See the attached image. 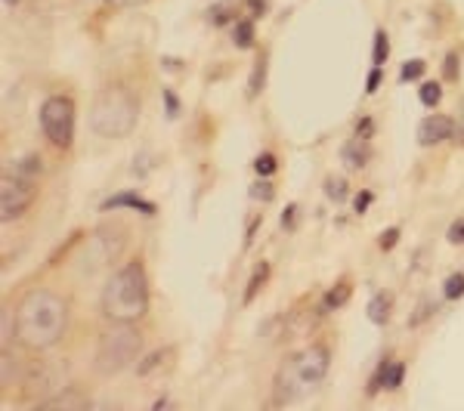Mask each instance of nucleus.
I'll use <instances>...</instances> for the list:
<instances>
[{"instance_id": "obj_1", "label": "nucleus", "mask_w": 464, "mask_h": 411, "mask_svg": "<svg viewBox=\"0 0 464 411\" xmlns=\"http://www.w3.org/2000/svg\"><path fill=\"white\" fill-rule=\"evenodd\" d=\"M65 300L53 291H31L16 310V334L31 350H47L65 334Z\"/></svg>"}, {"instance_id": "obj_2", "label": "nucleus", "mask_w": 464, "mask_h": 411, "mask_svg": "<svg viewBox=\"0 0 464 411\" xmlns=\"http://www.w3.org/2000/svg\"><path fill=\"white\" fill-rule=\"evenodd\" d=\"M149 310V285H145V269L139 260L121 266L109 279L103 291V312L109 322H137Z\"/></svg>"}, {"instance_id": "obj_3", "label": "nucleus", "mask_w": 464, "mask_h": 411, "mask_svg": "<svg viewBox=\"0 0 464 411\" xmlns=\"http://www.w3.org/2000/svg\"><path fill=\"white\" fill-rule=\"evenodd\" d=\"M137 99L124 87H109L97 96L90 108V127L103 139H121L137 124Z\"/></svg>"}, {"instance_id": "obj_4", "label": "nucleus", "mask_w": 464, "mask_h": 411, "mask_svg": "<svg viewBox=\"0 0 464 411\" xmlns=\"http://www.w3.org/2000/svg\"><path fill=\"white\" fill-rule=\"evenodd\" d=\"M139 343H143V337L130 322H112V328L99 340L97 371L99 374H118L121 368H127L137 359Z\"/></svg>"}, {"instance_id": "obj_5", "label": "nucleus", "mask_w": 464, "mask_h": 411, "mask_svg": "<svg viewBox=\"0 0 464 411\" xmlns=\"http://www.w3.org/2000/svg\"><path fill=\"white\" fill-rule=\"evenodd\" d=\"M325 374H328V350L325 346H310V350H303L301 356L291 362V368L279 374V381H276L279 402L288 399L291 383H297V390H313L325 381Z\"/></svg>"}, {"instance_id": "obj_6", "label": "nucleus", "mask_w": 464, "mask_h": 411, "mask_svg": "<svg viewBox=\"0 0 464 411\" xmlns=\"http://www.w3.org/2000/svg\"><path fill=\"white\" fill-rule=\"evenodd\" d=\"M41 130L59 149H68L74 137V106L68 96H50L41 106Z\"/></svg>"}, {"instance_id": "obj_7", "label": "nucleus", "mask_w": 464, "mask_h": 411, "mask_svg": "<svg viewBox=\"0 0 464 411\" xmlns=\"http://www.w3.org/2000/svg\"><path fill=\"white\" fill-rule=\"evenodd\" d=\"M34 195H37V179L22 177V173H16V170H12V177L6 173L3 189H0V217H3V223L22 217L25 210L31 208Z\"/></svg>"}, {"instance_id": "obj_8", "label": "nucleus", "mask_w": 464, "mask_h": 411, "mask_svg": "<svg viewBox=\"0 0 464 411\" xmlns=\"http://www.w3.org/2000/svg\"><path fill=\"white\" fill-rule=\"evenodd\" d=\"M449 137H452V121L446 114H434V118L421 121V127H418V143L421 146H436Z\"/></svg>"}, {"instance_id": "obj_9", "label": "nucleus", "mask_w": 464, "mask_h": 411, "mask_svg": "<svg viewBox=\"0 0 464 411\" xmlns=\"http://www.w3.org/2000/svg\"><path fill=\"white\" fill-rule=\"evenodd\" d=\"M118 208H133V210H143V214H155V204L139 198L137 192H121V195H112L109 201H103V210H118Z\"/></svg>"}, {"instance_id": "obj_10", "label": "nucleus", "mask_w": 464, "mask_h": 411, "mask_svg": "<svg viewBox=\"0 0 464 411\" xmlns=\"http://www.w3.org/2000/svg\"><path fill=\"white\" fill-rule=\"evenodd\" d=\"M403 371H405L403 362H384L378 368V374H374V381H372V393H378L381 383H384L387 390H396L399 383H403Z\"/></svg>"}, {"instance_id": "obj_11", "label": "nucleus", "mask_w": 464, "mask_h": 411, "mask_svg": "<svg viewBox=\"0 0 464 411\" xmlns=\"http://www.w3.org/2000/svg\"><path fill=\"white\" fill-rule=\"evenodd\" d=\"M170 356H174V346H164V350H155V352H149V356H145L143 362L137 365V374H139V377H149L152 371H158V368H161V365L168 362Z\"/></svg>"}, {"instance_id": "obj_12", "label": "nucleus", "mask_w": 464, "mask_h": 411, "mask_svg": "<svg viewBox=\"0 0 464 411\" xmlns=\"http://www.w3.org/2000/svg\"><path fill=\"white\" fill-rule=\"evenodd\" d=\"M365 139H350V143L344 146V152H341V158H344V164L350 167V170H359V167H365Z\"/></svg>"}, {"instance_id": "obj_13", "label": "nucleus", "mask_w": 464, "mask_h": 411, "mask_svg": "<svg viewBox=\"0 0 464 411\" xmlns=\"http://www.w3.org/2000/svg\"><path fill=\"white\" fill-rule=\"evenodd\" d=\"M387 316H390V297H384V294H374L372 303H368V319H372L374 325H384Z\"/></svg>"}, {"instance_id": "obj_14", "label": "nucleus", "mask_w": 464, "mask_h": 411, "mask_svg": "<svg viewBox=\"0 0 464 411\" xmlns=\"http://www.w3.org/2000/svg\"><path fill=\"white\" fill-rule=\"evenodd\" d=\"M90 402L84 399V396H78V393H65V396H56V399H50V402H43L41 408H87Z\"/></svg>"}, {"instance_id": "obj_15", "label": "nucleus", "mask_w": 464, "mask_h": 411, "mask_svg": "<svg viewBox=\"0 0 464 411\" xmlns=\"http://www.w3.org/2000/svg\"><path fill=\"white\" fill-rule=\"evenodd\" d=\"M347 300H350V285H341V288H334V291H328L325 294V312L341 310Z\"/></svg>"}, {"instance_id": "obj_16", "label": "nucleus", "mask_w": 464, "mask_h": 411, "mask_svg": "<svg viewBox=\"0 0 464 411\" xmlns=\"http://www.w3.org/2000/svg\"><path fill=\"white\" fill-rule=\"evenodd\" d=\"M235 43H239L241 50H248L254 43V25L248 22V19H241V22H235Z\"/></svg>"}, {"instance_id": "obj_17", "label": "nucleus", "mask_w": 464, "mask_h": 411, "mask_svg": "<svg viewBox=\"0 0 464 411\" xmlns=\"http://www.w3.org/2000/svg\"><path fill=\"white\" fill-rule=\"evenodd\" d=\"M443 288H446L443 294H446L449 300H458V297H464V275H461V272L449 275V279H446V285H443Z\"/></svg>"}, {"instance_id": "obj_18", "label": "nucleus", "mask_w": 464, "mask_h": 411, "mask_svg": "<svg viewBox=\"0 0 464 411\" xmlns=\"http://www.w3.org/2000/svg\"><path fill=\"white\" fill-rule=\"evenodd\" d=\"M387 53H390V43H387V34L384 31H378L374 34V66H384V59H387Z\"/></svg>"}, {"instance_id": "obj_19", "label": "nucleus", "mask_w": 464, "mask_h": 411, "mask_svg": "<svg viewBox=\"0 0 464 411\" xmlns=\"http://www.w3.org/2000/svg\"><path fill=\"white\" fill-rule=\"evenodd\" d=\"M266 272H270V266L266 263H260V269L254 272V279H251V285H248V294H245V303H251L254 300V294H257V288L266 281Z\"/></svg>"}, {"instance_id": "obj_20", "label": "nucleus", "mask_w": 464, "mask_h": 411, "mask_svg": "<svg viewBox=\"0 0 464 411\" xmlns=\"http://www.w3.org/2000/svg\"><path fill=\"white\" fill-rule=\"evenodd\" d=\"M421 74H424V62L421 59H412V62H405V66H403L399 78H403V81H418Z\"/></svg>"}, {"instance_id": "obj_21", "label": "nucleus", "mask_w": 464, "mask_h": 411, "mask_svg": "<svg viewBox=\"0 0 464 411\" xmlns=\"http://www.w3.org/2000/svg\"><path fill=\"white\" fill-rule=\"evenodd\" d=\"M418 96H421V102H424V106H436V102H440V83H421V93H418Z\"/></svg>"}, {"instance_id": "obj_22", "label": "nucleus", "mask_w": 464, "mask_h": 411, "mask_svg": "<svg viewBox=\"0 0 464 411\" xmlns=\"http://www.w3.org/2000/svg\"><path fill=\"white\" fill-rule=\"evenodd\" d=\"M325 192H328V198H334V201H344V198H347V183H344V179H328Z\"/></svg>"}, {"instance_id": "obj_23", "label": "nucleus", "mask_w": 464, "mask_h": 411, "mask_svg": "<svg viewBox=\"0 0 464 411\" xmlns=\"http://www.w3.org/2000/svg\"><path fill=\"white\" fill-rule=\"evenodd\" d=\"M254 167H257L260 177H270L272 170H276V158L270 155V152H263V155H257V161H254Z\"/></svg>"}, {"instance_id": "obj_24", "label": "nucleus", "mask_w": 464, "mask_h": 411, "mask_svg": "<svg viewBox=\"0 0 464 411\" xmlns=\"http://www.w3.org/2000/svg\"><path fill=\"white\" fill-rule=\"evenodd\" d=\"M263 78H266V62L260 59L257 66H254V74H251V96L260 93V87H263Z\"/></svg>"}, {"instance_id": "obj_25", "label": "nucleus", "mask_w": 464, "mask_h": 411, "mask_svg": "<svg viewBox=\"0 0 464 411\" xmlns=\"http://www.w3.org/2000/svg\"><path fill=\"white\" fill-rule=\"evenodd\" d=\"M449 241H452V245H464V220L452 223V229H449Z\"/></svg>"}, {"instance_id": "obj_26", "label": "nucleus", "mask_w": 464, "mask_h": 411, "mask_svg": "<svg viewBox=\"0 0 464 411\" xmlns=\"http://www.w3.org/2000/svg\"><path fill=\"white\" fill-rule=\"evenodd\" d=\"M164 106H168V118H176L180 106H176V96L170 93V90H164Z\"/></svg>"}, {"instance_id": "obj_27", "label": "nucleus", "mask_w": 464, "mask_h": 411, "mask_svg": "<svg viewBox=\"0 0 464 411\" xmlns=\"http://www.w3.org/2000/svg\"><path fill=\"white\" fill-rule=\"evenodd\" d=\"M396 239H399V229H387V232L381 235V248L390 250L393 245H396Z\"/></svg>"}, {"instance_id": "obj_28", "label": "nucleus", "mask_w": 464, "mask_h": 411, "mask_svg": "<svg viewBox=\"0 0 464 411\" xmlns=\"http://www.w3.org/2000/svg\"><path fill=\"white\" fill-rule=\"evenodd\" d=\"M378 83H381V66H374L372 74H368V81H365V90H368V93H374V90H378Z\"/></svg>"}, {"instance_id": "obj_29", "label": "nucleus", "mask_w": 464, "mask_h": 411, "mask_svg": "<svg viewBox=\"0 0 464 411\" xmlns=\"http://www.w3.org/2000/svg\"><path fill=\"white\" fill-rule=\"evenodd\" d=\"M254 198H272V186H270V183L254 186Z\"/></svg>"}, {"instance_id": "obj_30", "label": "nucleus", "mask_w": 464, "mask_h": 411, "mask_svg": "<svg viewBox=\"0 0 464 411\" xmlns=\"http://www.w3.org/2000/svg\"><path fill=\"white\" fill-rule=\"evenodd\" d=\"M294 214H297V208H294V204H291V208L282 214V226H288V229L294 226Z\"/></svg>"}, {"instance_id": "obj_31", "label": "nucleus", "mask_w": 464, "mask_h": 411, "mask_svg": "<svg viewBox=\"0 0 464 411\" xmlns=\"http://www.w3.org/2000/svg\"><path fill=\"white\" fill-rule=\"evenodd\" d=\"M427 316H430V306H427V303H421V306H418V316L412 319V325H421Z\"/></svg>"}, {"instance_id": "obj_32", "label": "nucleus", "mask_w": 464, "mask_h": 411, "mask_svg": "<svg viewBox=\"0 0 464 411\" xmlns=\"http://www.w3.org/2000/svg\"><path fill=\"white\" fill-rule=\"evenodd\" d=\"M368 201H372V195H368V192H365V195H359V198H356V214H362V210L368 208Z\"/></svg>"}, {"instance_id": "obj_33", "label": "nucleus", "mask_w": 464, "mask_h": 411, "mask_svg": "<svg viewBox=\"0 0 464 411\" xmlns=\"http://www.w3.org/2000/svg\"><path fill=\"white\" fill-rule=\"evenodd\" d=\"M10 316H12V312L3 310V346H6V340H10Z\"/></svg>"}, {"instance_id": "obj_34", "label": "nucleus", "mask_w": 464, "mask_h": 411, "mask_svg": "<svg viewBox=\"0 0 464 411\" xmlns=\"http://www.w3.org/2000/svg\"><path fill=\"white\" fill-rule=\"evenodd\" d=\"M446 78H455V56L446 59Z\"/></svg>"}, {"instance_id": "obj_35", "label": "nucleus", "mask_w": 464, "mask_h": 411, "mask_svg": "<svg viewBox=\"0 0 464 411\" xmlns=\"http://www.w3.org/2000/svg\"><path fill=\"white\" fill-rule=\"evenodd\" d=\"M109 3H115V6H133V3H143V0H109Z\"/></svg>"}, {"instance_id": "obj_36", "label": "nucleus", "mask_w": 464, "mask_h": 411, "mask_svg": "<svg viewBox=\"0 0 464 411\" xmlns=\"http://www.w3.org/2000/svg\"><path fill=\"white\" fill-rule=\"evenodd\" d=\"M3 3H6V6H16V3H19V0H3Z\"/></svg>"}]
</instances>
